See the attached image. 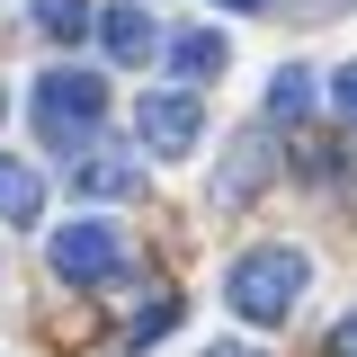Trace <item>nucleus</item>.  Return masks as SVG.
I'll use <instances>...</instances> for the list:
<instances>
[{
  "label": "nucleus",
  "mask_w": 357,
  "mask_h": 357,
  "mask_svg": "<svg viewBox=\"0 0 357 357\" xmlns=\"http://www.w3.org/2000/svg\"><path fill=\"white\" fill-rule=\"evenodd\" d=\"M98 116H107V81L98 72H45L36 81V134L54 143V152H81L89 134H98Z\"/></svg>",
  "instance_id": "nucleus-2"
},
{
  "label": "nucleus",
  "mask_w": 357,
  "mask_h": 357,
  "mask_svg": "<svg viewBox=\"0 0 357 357\" xmlns=\"http://www.w3.org/2000/svg\"><path fill=\"white\" fill-rule=\"evenodd\" d=\"M206 357H250V349H232V340H215V349H206Z\"/></svg>",
  "instance_id": "nucleus-14"
},
{
  "label": "nucleus",
  "mask_w": 357,
  "mask_h": 357,
  "mask_svg": "<svg viewBox=\"0 0 357 357\" xmlns=\"http://www.w3.org/2000/svg\"><path fill=\"white\" fill-rule=\"evenodd\" d=\"M170 63L188 72V81H223V63H232V45H223L215 27H188V36H170Z\"/></svg>",
  "instance_id": "nucleus-7"
},
{
  "label": "nucleus",
  "mask_w": 357,
  "mask_h": 357,
  "mask_svg": "<svg viewBox=\"0 0 357 357\" xmlns=\"http://www.w3.org/2000/svg\"><path fill=\"white\" fill-rule=\"evenodd\" d=\"M304 107H312V72H304V63H286V72L268 81V116H286V126H295Z\"/></svg>",
  "instance_id": "nucleus-9"
},
{
  "label": "nucleus",
  "mask_w": 357,
  "mask_h": 357,
  "mask_svg": "<svg viewBox=\"0 0 357 357\" xmlns=\"http://www.w3.org/2000/svg\"><path fill=\"white\" fill-rule=\"evenodd\" d=\"M36 27L54 45H81L89 36V0H36Z\"/></svg>",
  "instance_id": "nucleus-10"
},
{
  "label": "nucleus",
  "mask_w": 357,
  "mask_h": 357,
  "mask_svg": "<svg viewBox=\"0 0 357 357\" xmlns=\"http://www.w3.org/2000/svg\"><path fill=\"white\" fill-rule=\"evenodd\" d=\"M0 107H9V89H0Z\"/></svg>",
  "instance_id": "nucleus-15"
},
{
  "label": "nucleus",
  "mask_w": 357,
  "mask_h": 357,
  "mask_svg": "<svg viewBox=\"0 0 357 357\" xmlns=\"http://www.w3.org/2000/svg\"><path fill=\"white\" fill-rule=\"evenodd\" d=\"M54 277H72V286L126 277V232H116V223H63V232H54Z\"/></svg>",
  "instance_id": "nucleus-3"
},
{
  "label": "nucleus",
  "mask_w": 357,
  "mask_h": 357,
  "mask_svg": "<svg viewBox=\"0 0 357 357\" xmlns=\"http://www.w3.org/2000/svg\"><path fill=\"white\" fill-rule=\"evenodd\" d=\"M72 188H81V197H134L143 170H134L126 152H81V161H72Z\"/></svg>",
  "instance_id": "nucleus-6"
},
{
  "label": "nucleus",
  "mask_w": 357,
  "mask_h": 357,
  "mask_svg": "<svg viewBox=\"0 0 357 357\" xmlns=\"http://www.w3.org/2000/svg\"><path fill=\"white\" fill-rule=\"evenodd\" d=\"M340 357H357V349H340Z\"/></svg>",
  "instance_id": "nucleus-16"
},
{
  "label": "nucleus",
  "mask_w": 357,
  "mask_h": 357,
  "mask_svg": "<svg viewBox=\"0 0 357 357\" xmlns=\"http://www.w3.org/2000/svg\"><path fill=\"white\" fill-rule=\"evenodd\" d=\"M331 107L357 126V63H340V72H331Z\"/></svg>",
  "instance_id": "nucleus-12"
},
{
  "label": "nucleus",
  "mask_w": 357,
  "mask_h": 357,
  "mask_svg": "<svg viewBox=\"0 0 357 357\" xmlns=\"http://www.w3.org/2000/svg\"><path fill=\"white\" fill-rule=\"evenodd\" d=\"M89 27H98V45H107L116 63H152V54H161V27H152V9H143V0H116V9H107V18H89Z\"/></svg>",
  "instance_id": "nucleus-5"
},
{
  "label": "nucleus",
  "mask_w": 357,
  "mask_h": 357,
  "mask_svg": "<svg viewBox=\"0 0 357 357\" xmlns=\"http://www.w3.org/2000/svg\"><path fill=\"white\" fill-rule=\"evenodd\" d=\"M312 286V259L304 250H286V241H259V250H241L232 277H223V304L241 312V321H286V312L304 304Z\"/></svg>",
  "instance_id": "nucleus-1"
},
{
  "label": "nucleus",
  "mask_w": 357,
  "mask_h": 357,
  "mask_svg": "<svg viewBox=\"0 0 357 357\" xmlns=\"http://www.w3.org/2000/svg\"><path fill=\"white\" fill-rule=\"evenodd\" d=\"M170 321H178V295H152V304L134 312V349H152V340H161Z\"/></svg>",
  "instance_id": "nucleus-11"
},
{
  "label": "nucleus",
  "mask_w": 357,
  "mask_h": 357,
  "mask_svg": "<svg viewBox=\"0 0 357 357\" xmlns=\"http://www.w3.org/2000/svg\"><path fill=\"white\" fill-rule=\"evenodd\" d=\"M134 134H143V152H152V161H188V152H197V134H206V107H197L188 89H152V98L134 107Z\"/></svg>",
  "instance_id": "nucleus-4"
},
{
  "label": "nucleus",
  "mask_w": 357,
  "mask_h": 357,
  "mask_svg": "<svg viewBox=\"0 0 357 357\" xmlns=\"http://www.w3.org/2000/svg\"><path fill=\"white\" fill-rule=\"evenodd\" d=\"M215 9H241V18H250V9H268V0H215Z\"/></svg>",
  "instance_id": "nucleus-13"
},
{
  "label": "nucleus",
  "mask_w": 357,
  "mask_h": 357,
  "mask_svg": "<svg viewBox=\"0 0 357 357\" xmlns=\"http://www.w3.org/2000/svg\"><path fill=\"white\" fill-rule=\"evenodd\" d=\"M45 215V178L27 161H0V223H36Z\"/></svg>",
  "instance_id": "nucleus-8"
}]
</instances>
